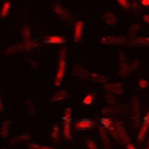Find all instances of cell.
<instances>
[{
  "instance_id": "1",
  "label": "cell",
  "mask_w": 149,
  "mask_h": 149,
  "mask_svg": "<svg viewBox=\"0 0 149 149\" xmlns=\"http://www.w3.org/2000/svg\"><path fill=\"white\" fill-rule=\"evenodd\" d=\"M66 56H67V50L66 47L61 50V55H59V67H58V73H56V77H55V85L59 86L62 83V79L65 77V71H66Z\"/></svg>"
},
{
  "instance_id": "2",
  "label": "cell",
  "mask_w": 149,
  "mask_h": 149,
  "mask_svg": "<svg viewBox=\"0 0 149 149\" xmlns=\"http://www.w3.org/2000/svg\"><path fill=\"white\" fill-rule=\"evenodd\" d=\"M38 46V42L36 40H24L23 43H17V45H14L7 49V54H14L17 50H22V51H30V50L35 49Z\"/></svg>"
},
{
  "instance_id": "3",
  "label": "cell",
  "mask_w": 149,
  "mask_h": 149,
  "mask_svg": "<svg viewBox=\"0 0 149 149\" xmlns=\"http://www.w3.org/2000/svg\"><path fill=\"white\" fill-rule=\"evenodd\" d=\"M114 129H116V132H117L118 140H121V141L125 142V144H129V136H128V133H126V129H125L124 124H122L121 121L116 122Z\"/></svg>"
},
{
  "instance_id": "4",
  "label": "cell",
  "mask_w": 149,
  "mask_h": 149,
  "mask_svg": "<svg viewBox=\"0 0 149 149\" xmlns=\"http://www.w3.org/2000/svg\"><path fill=\"white\" fill-rule=\"evenodd\" d=\"M120 59H121V69H120V74L122 77H126L130 73V67H129V61L126 59V55L124 52H120Z\"/></svg>"
},
{
  "instance_id": "5",
  "label": "cell",
  "mask_w": 149,
  "mask_h": 149,
  "mask_svg": "<svg viewBox=\"0 0 149 149\" xmlns=\"http://www.w3.org/2000/svg\"><path fill=\"white\" fill-rule=\"evenodd\" d=\"M94 122L91 120H87V118H82V120H78L75 122V129L77 130H86V129H91L94 126Z\"/></svg>"
},
{
  "instance_id": "6",
  "label": "cell",
  "mask_w": 149,
  "mask_h": 149,
  "mask_svg": "<svg viewBox=\"0 0 149 149\" xmlns=\"http://www.w3.org/2000/svg\"><path fill=\"white\" fill-rule=\"evenodd\" d=\"M105 90L110 94H122L124 93V86L121 83H106Z\"/></svg>"
},
{
  "instance_id": "7",
  "label": "cell",
  "mask_w": 149,
  "mask_h": 149,
  "mask_svg": "<svg viewBox=\"0 0 149 149\" xmlns=\"http://www.w3.org/2000/svg\"><path fill=\"white\" fill-rule=\"evenodd\" d=\"M98 132H100V139L104 144V148L105 149H110V140H109V136H108V132L105 130V128L102 126H98Z\"/></svg>"
},
{
  "instance_id": "8",
  "label": "cell",
  "mask_w": 149,
  "mask_h": 149,
  "mask_svg": "<svg viewBox=\"0 0 149 149\" xmlns=\"http://www.w3.org/2000/svg\"><path fill=\"white\" fill-rule=\"evenodd\" d=\"M129 46L132 47H145V46H149V38H134L129 40Z\"/></svg>"
},
{
  "instance_id": "9",
  "label": "cell",
  "mask_w": 149,
  "mask_h": 149,
  "mask_svg": "<svg viewBox=\"0 0 149 149\" xmlns=\"http://www.w3.org/2000/svg\"><path fill=\"white\" fill-rule=\"evenodd\" d=\"M54 12H55V14H58L59 16H62L63 19H66V20H69V22L73 20V19H71L73 16H71V15H70L69 12H67V11L65 10L63 7H61L59 4H55V6H54Z\"/></svg>"
},
{
  "instance_id": "10",
  "label": "cell",
  "mask_w": 149,
  "mask_h": 149,
  "mask_svg": "<svg viewBox=\"0 0 149 149\" xmlns=\"http://www.w3.org/2000/svg\"><path fill=\"white\" fill-rule=\"evenodd\" d=\"M129 109L133 111V114L137 116L140 113V110H141V101L139 100V98H132V101H130V104H129Z\"/></svg>"
},
{
  "instance_id": "11",
  "label": "cell",
  "mask_w": 149,
  "mask_h": 149,
  "mask_svg": "<svg viewBox=\"0 0 149 149\" xmlns=\"http://www.w3.org/2000/svg\"><path fill=\"white\" fill-rule=\"evenodd\" d=\"M101 42L104 45H121V43L125 42V39L116 38V36H104V38L101 39Z\"/></svg>"
},
{
  "instance_id": "12",
  "label": "cell",
  "mask_w": 149,
  "mask_h": 149,
  "mask_svg": "<svg viewBox=\"0 0 149 149\" xmlns=\"http://www.w3.org/2000/svg\"><path fill=\"white\" fill-rule=\"evenodd\" d=\"M82 28H83V22H81V20L75 22V28H74V42L81 40V36H82Z\"/></svg>"
},
{
  "instance_id": "13",
  "label": "cell",
  "mask_w": 149,
  "mask_h": 149,
  "mask_svg": "<svg viewBox=\"0 0 149 149\" xmlns=\"http://www.w3.org/2000/svg\"><path fill=\"white\" fill-rule=\"evenodd\" d=\"M73 74L77 75V77H79V78H83V79H86V78L90 77V74L87 73L85 69H82L81 66H74L73 67Z\"/></svg>"
},
{
  "instance_id": "14",
  "label": "cell",
  "mask_w": 149,
  "mask_h": 149,
  "mask_svg": "<svg viewBox=\"0 0 149 149\" xmlns=\"http://www.w3.org/2000/svg\"><path fill=\"white\" fill-rule=\"evenodd\" d=\"M102 19H104V22L109 26H114V24L118 23V17L116 16L114 14H106V15H104Z\"/></svg>"
},
{
  "instance_id": "15",
  "label": "cell",
  "mask_w": 149,
  "mask_h": 149,
  "mask_svg": "<svg viewBox=\"0 0 149 149\" xmlns=\"http://www.w3.org/2000/svg\"><path fill=\"white\" fill-rule=\"evenodd\" d=\"M148 128H149V124L144 121V122H142L141 129H140V132H139V136H137V140H139V141H142V140H144L146 132H148Z\"/></svg>"
},
{
  "instance_id": "16",
  "label": "cell",
  "mask_w": 149,
  "mask_h": 149,
  "mask_svg": "<svg viewBox=\"0 0 149 149\" xmlns=\"http://www.w3.org/2000/svg\"><path fill=\"white\" fill-rule=\"evenodd\" d=\"M10 128H11V122L4 121L3 128L0 129V136H1V137H8V134H10Z\"/></svg>"
},
{
  "instance_id": "17",
  "label": "cell",
  "mask_w": 149,
  "mask_h": 149,
  "mask_svg": "<svg viewBox=\"0 0 149 149\" xmlns=\"http://www.w3.org/2000/svg\"><path fill=\"white\" fill-rule=\"evenodd\" d=\"M31 139V134H23V136H16L14 139L11 140L12 144H20V142H26Z\"/></svg>"
},
{
  "instance_id": "18",
  "label": "cell",
  "mask_w": 149,
  "mask_h": 149,
  "mask_svg": "<svg viewBox=\"0 0 149 149\" xmlns=\"http://www.w3.org/2000/svg\"><path fill=\"white\" fill-rule=\"evenodd\" d=\"M65 98H67L66 91H59V93L54 94V95L50 98V101H51V102H56V101H62V100H65Z\"/></svg>"
},
{
  "instance_id": "19",
  "label": "cell",
  "mask_w": 149,
  "mask_h": 149,
  "mask_svg": "<svg viewBox=\"0 0 149 149\" xmlns=\"http://www.w3.org/2000/svg\"><path fill=\"white\" fill-rule=\"evenodd\" d=\"M46 43H58V45H63L65 43V39L62 36H50V38L45 39Z\"/></svg>"
},
{
  "instance_id": "20",
  "label": "cell",
  "mask_w": 149,
  "mask_h": 149,
  "mask_svg": "<svg viewBox=\"0 0 149 149\" xmlns=\"http://www.w3.org/2000/svg\"><path fill=\"white\" fill-rule=\"evenodd\" d=\"M140 30H141V27H140L139 24H132L130 27H129V36L134 39L136 35H137V32H140Z\"/></svg>"
},
{
  "instance_id": "21",
  "label": "cell",
  "mask_w": 149,
  "mask_h": 149,
  "mask_svg": "<svg viewBox=\"0 0 149 149\" xmlns=\"http://www.w3.org/2000/svg\"><path fill=\"white\" fill-rule=\"evenodd\" d=\"M89 78H91V79L97 81V82H101V83H106L108 82V78L105 75H101V74H90V77Z\"/></svg>"
},
{
  "instance_id": "22",
  "label": "cell",
  "mask_w": 149,
  "mask_h": 149,
  "mask_svg": "<svg viewBox=\"0 0 149 149\" xmlns=\"http://www.w3.org/2000/svg\"><path fill=\"white\" fill-rule=\"evenodd\" d=\"M105 100H106V102L110 105H113V106H117L118 105V101L116 100L113 95H111L110 93H105Z\"/></svg>"
},
{
  "instance_id": "23",
  "label": "cell",
  "mask_w": 149,
  "mask_h": 149,
  "mask_svg": "<svg viewBox=\"0 0 149 149\" xmlns=\"http://www.w3.org/2000/svg\"><path fill=\"white\" fill-rule=\"evenodd\" d=\"M27 110L30 111V114H32V116L36 114V106H35L34 101H28L27 102Z\"/></svg>"
},
{
  "instance_id": "24",
  "label": "cell",
  "mask_w": 149,
  "mask_h": 149,
  "mask_svg": "<svg viewBox=\"0 0 149 149\" xmlns=\"http://www.w3.org/2000/svg\"><path fill=\"white\" fill-rule=\"evenodd\" d=\"M22 34H23V39H24V40H30V36H31V30H30L27 26H24V27L22 28Z\"/></svg>"
},
{
  "instance_id": "25",
  "label": "cell",
  "mask_w": 149,
  "mask_h": 149,
  "mask_svg": "<svg viewBox=\"0 0 149 149\" xmlns=\"http://www.w3.org/2000/svg\"><path fill=\"white\" fill-rule=\"evenodd\" d=\"M63 133H65V137H66L69 141L73 140V136H71V132H70V125L65 124V126H63Z\"/></svg>"
},
{
  "instance_id": "26",
  "label": "cell",
  "mask_w": 149,
  "mask_h": 149,
  "mask_svg": "<svg viewBox=\"0 0 149 149\" xmlns=\"http://www.w3.org/2000/svg\"><path fill=\"white\" fill-rule=\"evenodd\" d=\"M11 10V3H8V1H6V3L3 4V7H1V11H0V15L1 16H6V15L8 14V11Z\"/></svg>"
},
{
  "instance_id": "27",
  "label": "cell",
  "mask_w": 149,
  "mask_h": 149,
  "mask_svg": "<svg viewBox=\"0 0 149 149\" xmlns=\"http://www.w3.org/2000/svg\"><path fill=\"white\" fill-rule=\"evenodd\" d=\"M51 140L54 142H59V134H58V126H54L51 133Z\"/></svg>"
},
{
  "instance_id": "28",
  "label": "cell",
  "mask_w": 149,
  "mask_h": 149,
  "mask_svg": "<svg viewBox=\"0 0 149 149\" xmlns=\"http://www.w3.org/2000/svg\"><path fill=\"white\" fill-rule=\"evenodd\" d=\"M118 109L117 108H104L102 109V113L104 114H111V113H118Z\"/></svg>"
},
{
  "instance_id": "29",
  "label": "cell",
  "mask_w": 149,
  "mask_h": 149,
  "mask_svg": "<svg viewBox=\"0 0 149 149\" xmlns=\"http://www.w3.org/2000/svg\"><path fill=\"white\" fill-rule=\"evenodd\" d=\"M93 101H94V97L91 95V94H89V95H86V97H85V100L82 101V104H85V105H91V104H93Z\"/></svg>"
},
{
  "instance_id": "30",
  "label": "cell",
  "mask_w": 149,
  "mask_h": 149,
  "mask_svg": "<svg viewBox=\"0 0 149 149\" xmlns=\"http://www.w3.org/2000/svg\"><path fill=\"white\" fill-rule=\"evenodd\" d=\"M28 148L30 149H55V148H49V146H40L38 144H30Z\"/></svg>"
},
{
  "instance_id": "31",
  "label": "cell",
  "mask_w": 149,
  "mask_h": 149,
  "mask_svg": "<svg viewBox=\"0 0 149 149\" xmlns=\"http://www.w3.org/2000/svg\"><path fill=\"white\" fill-rule=\"evenodd\" d=\"M86 146H87L89 149H98V148H97V145L94 144V141H93V140H90V139H87V140H86Z\"/></svg>"
},
{
  "instance_id": "32",
  "label": "cell",
  "mask_w": 149,
  "mask_h": 149,
  "mask_svg": "<svg viewBox=\"0 0 149 149\" xmlns=\"http://www.w3.org/2000/svg\"><path fill=\"white\" fill-rule=\"evenodd\" d=\"M140 66V61H133L132 63H129V67H130V71L134 69H137V67Z\"/></svg>"
},
{
  "instance_id": "33",
  "label": "cell",
  "mask_w": 149,
  "mask_h": 149,
  "mask_svg": "<svg viewBox=\"0 0 149 149\" xmlns=\"http://www.w3.org/2000/svg\"><path fill=\"white\" fill-rule=\"evenodd\" d=\"M118 3L121 4L124 8H129V1L128 0H118Z\"/></svg>"
},
{
  "instance_id": "34",
  "label": "cell",
  "mask_w": 149,
  "mask_h": 149,
  "mask_svg": "<svg viewBox=\"0 0 149 149\" xmlns=\"http://www.w3.org/2000/svg\"><path fill=\"white\" fill-rule=\"evenodd\" d=\"M139 85H140V87H141V89H145V87L148 86V83H146V81H145V79H140Z\"/></svg>"
},
{
  "instance_id": "35",
  "label": "cell",
  "mask_w": 149,
  "mask_h": 149,
  "mask_svg": "<svg viewBox=\"0 0 149 149\" xmlns=\"http://www.w3.org/2000/svg\"><path fill=\"white\" fill-rule=\"evenodd\" d=\"M65 113H66V114H65V117L70 118V117H71V113H73V110H71V109H70V108H67L66 110H65Z\"/></svg>"
},
{
  "instance_id": "36",
  "label": "cell",
  "mask_w": 149,
  "mask_h": 149,
  "mask_svg": "<svg viewBox=\"0 0 149 149\" xmlns=\"http://www.w3.org/2000/svg\"><path fill=\"white\" fill-rule=\"evenodd\" d=\"M133 8H134V11H140V7H139V4L137 3L133 4Z\"/></svg>"
},
{
  "instance_id": "37",
  "label": "cell",
  "mask_w": 149,
  "mask_h": 149,
  "mask_svg": "<svg viewBox=\"0 0 149 149\" xmlns=\"http://www.w3.org/2000/svg\"><path fill=\"white\" fill-rule=\"evenodd\" d=\"M144 20H145L146 23H149V15H145V16H144Z\"/></svg>"
},
{
  "instance_id": "38",
  "label": "cell",
  "mask_w": 149,
  "mask_h": 149,
  "mask_svg": "<svg viewBox=\"0 0 149 149\" xmlns=\"http://www.w3.org/2000/svg\"><path fill=\"white\" fill-rule=\"evenodd\" d=\"M142 4L144 6H149V0H142Z\"/></svg>"
},
{
  "instance_id": "39",
  "label": "cell",
  "mask_w": 149,
  "mask_h": 149,
  "mask_svg": "<svg viewBox=\"0 0 149 149\" xmlns=\"http://www.w3.org/2000/svg\"><path fill=\"white\" fill-rule=\"evenodd\" d=\"M126 148H128V149H136V146H133V145H130V144H128V145H126Z\"/></svg>"
},
{
  "instance_id": "40",
  "label": "cell",
  "mask_w": 149,
  "mask_h": 149,
  "mask_svg": "<svg viewBox=\"0 0 149 149\" xmlns=\"http://www.w3.org/2000/svg\"><path fill=\"white\" fill-rule=\"evenodd\" d=\"M3 111V104H1V100H0V113Z\"/></svg>"
},
{
  "instance_id": "41",
  "label": "cell",
  "mask_w": 149,
  "mask_h": 149,
  "mask_svg": "<svg viewBox=\"0 0 149 149\" xmlns=\"http://www.w3.org/2000/svg\"><path fill=\"white\" fill-rule=\"evenodd\" d=\"M144 121H145V122H148V124H149V113H148V116H146V117H145V120H144Z\"/></svg>"
},
{
  "instance_id": "42",
  "label": "cell",
  "mask_w": 149,
  "mask_h": 149,
  "mask_svg": "<svg viewBox=\"0 0 149 149\" xmlns=\"http://www.w3.org/2000/svg\"><path fill=\"white\" fill-rule=\"evenodd\" d=\"M146 149H149V148H146Z\"/></svg>"
}]
</instances>
